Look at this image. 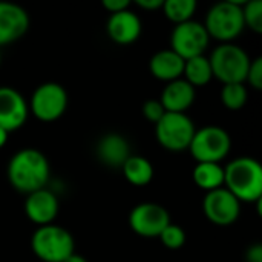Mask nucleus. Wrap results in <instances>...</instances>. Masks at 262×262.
<instances>
[{
  "mask_svg": "<svg viewBox=\"0 0 262 262\" xmlns=\"http://www.w3.org/2000/svg\"><path fill=\"white\" fill-rule=\"evenodd\" d=\"M224 187L239 203H256L262 198V167L258 160L239 157L224 169Z\"/></svg>",
  "mask_w": 262,
  "mask_h": 262,
  "instance_id": "nucleus-2",
  "label": "nucleus"
},
{
  "mask_svg": "<svg viewBox=\"0 0 262 262\" xmlns=\"http://www.w3.org/2000/svg\"><path fill=\"white\" fill-rule=\"evenodd\" d=\"M164 15L175 25L186 23L192 20L195 11H196V2L195 0H166L163 3Z\"/></svg>",
  "mask_w": 262,
  "mask_h": 262,
  "instance_id": "nucleus-22",
  "label": "nucleus"
},
{
  "mask_svg": "<svg viewBox=\"0 0 262 262\" xmlns=\"http://www.w3.org/2000/svg\"><path fill=\"white\" fill-rule=\"evenodd\" d=\"M29 29V15L17 3L0 2V46L20 40Z\"/></svg>",
  "mask_w": 262,
  "mask_h": 262,
  "instance_id": "nucleus-13",
  "label": "nucleus"
},
{
  "mask_svg": "<svg viewBox=\"0 0 262 262\" xmlns=\"http://www.w3.org/2000/svg\"><path fill=\"white\" fill-rule=\"evenodd\" d=\"M210 37L203 23L189 20L181 25H175L170 35V49L180 55L184 61L193 57L204 55Z\"/></svg>",
  "mask_w": 262,
  "mask_h": 262,
  "instance_id": "nucleus-9",
  "label": "nucleus"
},
{
  "mask_svg": "<svg viewBox=\"0 0 262 262\" xmlns=\"http://www.w3.org/2000/svg\"><path fill=\"white\" fill-rule=\"evenodd\" d=\"M246 262H262V246L253 244L246 252Z\"/></svg>",
  "mask_w": 262,
  "mask_h": 262,
  "instance_id": "nucleus-29",
  "label": "nucleus"
},
{
  "mask_svg": "<svg viewBox=\"0 0 262 262\" xmlns=\"http://www.w3.org/2000/svg\"><path fill=\"white\" fill-rule=\"evenodd\" d=\"M158 238L161 239L164 247L169 250H178L186 244V232L180 226L172 224V223L161 232Z\"/></svg>",
  "mask_w": 262,
  "mask_h": 262,
  "instance_id": "nucleus-25",
  "label": "nucleus"
},
{
  "mask_svg": "<svg viewBox=\"0 0 262 262\" xmlns=\"http://www.w3.org/2000/svg\"><path fill=\"white\" fill-rule=\"evenodd\" d=\"M49 175L51 167L48 158L34 147H26L15 152L8 163L9 184L15 190L26 195L46 189Z\"/></svg>",
  "mask_w": 262,
  "mask_h": 262,
  "instance_id": "nucleus-1",
  "label": "nucleus"
},
{
  "mask_svg": "<svg viewBox=\"0 0 262 262\" xmlns=\"http://www.w3.org/2000/svg\"><path fill=\"white\" fill-rule=\"evenodd\" d=\"M58 200L55 193L48 189H40L32 192L25 200V213L29 221L37 224L38 227L54 224V220L58 215Z\"/></svg>",
  "mask_w": 262,
  "mask_h": 262,
  "instance_id": "nucleus-14",
  "label": "nucleus"
},
{
  "mask_svg": "<svg viewBox=\"0 0 262 262\" xmlns=\"http://www.w3.org/2000/svg\"><path fill=\"white\" fill-rule=\"evenodd\" d=\"M209 61L213 77L223 84H232L246 81L252 60L241 46L235 43H221L213 49Z\"/></svg>",
  "mask_w": 262,
  "mask_h": 262,
  "instance_id": "nucleus-5",
  "label": "nucleus"
},
{
  "mask_svg": "<svg viewBox=\"0 0 262 262\" xmlns=\"http://www.w3.org/2000/svg\"><path fill=\"white\" fill-rule=\"evenodd\" d=\"M124 178L135 187L147 186L154 178V166L152 163L140 155H130L126 163L121 166Z\"/></svg>",
  "mask_w": 262,
  "mask_h": 262,
  "instance_id": "nucleus-19",
  "label": "nucleus"
},
{
  "mask_svg": "<svg viewBox=\"0 0 262 262\" xmlns=\"http://www.w3.org/2000/svg\"><path fill=\"white\" fill-rule=\"evenodd\" d=\"M193 183L206 192L221 189L224 187V167L218 163H196Z\"/></svg>",
  "mask_w": 262,
  "mask_h": 262,
  "instance_id": "nucleus-20",
  "label": "nucleus"
},
{
  "mask_svg": "<svg viewBox=\"0 0 262 262\" xmlns=\"http://www.w3.org/2000/svg\"><path fill=\"white\" fill-rule=\"evenodd\" d=\"M0 64H2V52H0Z\"/></svg>",
  "mask_w": 262,
  "mask_h": 262,
  "instance_id": "nucleus-33",
  "label": "nucleus"
},
{
  "mask_svg": "<svg viewBox=\"0 0 262 262\" xmlns=\"http://www.w3.org/2000/svg\"><path fill=\"white\" fill-rule=\"evenodd\" d=\"M143 114L147 121L157 124L161 120V117L166 114V111H164L163 104L160 103V100H149L143 106Z\"/></svg>",
  "mask_w": 262,
  "mask_h": 262,
  "instance_id": "nucleus-27",
  "label": "nucleus"
},
{
  "mask_svg": "<svg viewBox=\"0 0 262 262\" xmlns=\"http://www.w3.org/2000/svg\"><path fill=\"white\" fill-rule=\"evenodd\" d=\"M72 235L57 224L37 227L31 238L32 253L43 262H64L74 252Z\"/></svg>",
  "mask_w": 262,
  "mask_h": 262,
  "instance_id": "nucleus-4",
  "label": "nucleus"
},
{
  "mask_svg": "<svg viewBox=\"0 0 262 262\" xmlns=\"http://www.w3.org/2000/svg\"><path fill=\"white\" fill-rule=\"evenodd\" d=\"M28 115L29 107L25 97L11 86H0V127L8 134L18 130Z\"/></svg>",
  "mask_w": 262,
  "mask_h": 262,
  "instance_id": "nucleus-12",
  "label": "nucleus"
},
{
  "mask_svg": "<svg viewBox=\"0 0 262 262\" xmlns=\"http://www.w3.org/2000/svg\"><path fill=\"white\" fill-rule=\"evenodd\" d=\"M195 97V88L190 86L184 78H178L164 86L160 103L163 104L166 112L186 114V111L193 104Z\"/></svg>",
  "mask_w": 262,
  "mask_h": 262,
  "instance_id": "nucleus-16",
  "label": "nucleus"
},
{
  "mask_svg": "<svg viewBox=\"0 0 262 262\" xmlns=\"http://www.w3.org/2000/svg\"><path fill=\"white\" fill-rule=\"evenodd\" d=\"M221 103L230 109V111H239L247 103V88L244 83H232V84H223L221 89Z\"/></svg>",
  "mask_w": 262,
  "mask_h": 262,
  "instance_id": "nucleus-23",
  "label": "nucleus"
},
{
  "mask_svg": "<svg viewBox=\"0 0 262 262\" xmlns=\"http://www.w3.org/2000/svg\"><path fill=\"white\" fill-rule=\"evenodd\" d=\"M246 81L256 91L262 89V57H256L250 61L249 72L246 77Z\"/></svg>",
  "mask_w": 262,
  "mask_h": 262,
  "instance_id": "nucleus-26",
  "label": "nucleus"
},
{
  "mask_svg": "<svg viewBox=\"0 0 262 262\" xmlns=\"http://www.w3.org/2000/svg\"><path fill=\"white\" fill-rule=\"evenodd\" d=\"M183 77H184V80H186L190 86H193V88L206 86V84L213 78L209 57L200 55V57H193V58L186 60V61H184Z\"/></svg>",
  "mask_w": 262,
  "mask_h": 262,
  "instance_id": "nucleus-21",
  "label": "nucleus"
},
{
  "mask_svg": "<svg viewBox=\"0 0 262 262\" xmlns=\"http://www.w3.org/2000/svg\"><path fill=\"white\" fill-rule=\"evenodd\" d=\"M64 262H88V259H86L84 256L78 255V253H72Z\"/></svg>",
  "mask_w": 262,
  "mask_h": 262,
  "instance_id": "nucleus-31",
  "label": "nucleus"
},
{
  "mask_svg": "<svg viewBox=\"0 0 262 262\" xmlns=\"http://www.w3.org/2000/svg\"><path fill=\"white\" fill-rule=\"evenodd\" d=\"M246 0H226L213 5L203 23L209 37L221 43H233L244 31L243 5Z\"/></svg>",
  "mask_w": 262,
  "mask_h": 262,
  "instance_id": "nucleus-3",
  "label": "nucleus"
},
{
  "mask_svg": "<svg viewBox=\"0 0 262 262\" xmlns=\"http://www.w3.org/2000/svg\"><path fill=\"white\" fill-rule=\"evenodd\" d=\"M244 26L250 28L253 32H262V2L261 0H246L243 5Z\"/></svg>",
  "mask_w": 262,
  "mask_h": 262,
  "instance_id": "nucleus-24",
  "label": "nucleus"
},
{
  "mask_svg": "<svg viewBox=\"0 0 262 262\" xmlns=\"http://www.w3.org/2000/svg\"><path fill=\"white\" fill-rule=\"evenodd\" d=\"M232 140L226 129L206 126L195 130L189 150L196 163H221L230 152Z\"/></svg>",
  "mask_w": 262,
  "mask_h": 262,
  "instance_id": "nucleus-6",
  "label": "nucleus"
},
{
  "mask_svg": "<svg viewBox=\"0 0 262 262\" xmlns=\"http://www.w3.org/2000/svg\"><path fill=\"white\" fill-rule=\"evenodd\" d=\"M28 107L37 120L45 123L55 121L68 109V92L58 83H41L32 92Z\"/></svg>",
  "mask_w": 262,
  "mask_h": 262,
  "instance_id": "nucleus-8",
  "label": "nucleus"
},
{
  "mask_svg": "<svg viewBox=\"0 0 262 262\" xmlns=\"http://www.w3.org/2000/svg\"><path fill=\"white\" fill-rule=\"evenodd\" d=\"M149 71L157 80L170 83L183 77L184 60L180 55H177L172 49H163L150 57Z\"/></svg>",
  "mask_w": 262,
  "mask_h": 262,
  "instance_id": "nucleus-18",
  "label": "nucleus"
},
{
  "mask_svg": "<svg viewBox=\"0 0 262 262\" xmlns=\"http://www.w3.org/2000/svg\"><path fill=\"white\" fill-rule=\"evenodd\" d=\"M130 155L129 143L120 134H106L97 144L98 160L109 167H121Z\"/></svg>",
  "mask_w": 262,
  "mask_h": 262,
  "instance_id": "nucleus-17",
  "label": "nucleus"
},
{
  "mask_svg": "<svg viewBox=\"0 0 262 262\" xmlns=\"http://www.w3.org/2000/svg\"><path fill=\"white\" fill-rule=\"evenodd\" d=\"M170 224V215L166 207L155 203L137 204L129 215V226L138 236L158 238Z\"/></svg>",
  "mask_w": 262,
  "mask_h": 262,
  "instance_id": "nucleus-10",
  "label": "nucleus"
},
{
  "mask_svg": "<svg viewBox=\"0 0 262 262\" xmlns=\"http://www.w3.org/2000/svg\"><path fill=\"white\" fill-rule=\"evenodd\" d=\"M6 141H8V132L0 127V149L6 144Z\"/></svg>",
  "mask_w": 262,
  "mask_h": 262,
  "instance_id": "nucleus-32",
  "label": "nucleus"
},
{
  "mask_svg": "<svg viewBox=\"0 0 262 262\" xmlns=\"http://www.w3.org/2000/svg\"><path fill=\"white\" fill-rule=\"evenodd\" d=\"M195 124L186 114L166 112L155 124V135L161 147L170 152L189 150L195 135Z\"/></svg>",
  "mask_w": 262,
  "mask_h": 262,
  "instance_id": "nucleus-7",
  "label": "nucleus"
},
{
  "mask_svg": "<svg viewBox=\"0 0 262 262\" xmlns=\"http://www.w3.org/2000/svg\"><path fill=\"white\" fill-rule=\"evenodd\" d=\"M203 210L206 218L221 227L235 224L241 215V203L226 189H216L207 192L203 201Z\"/></svg>",
  "mask_w": 262,
  "mask_h": 262,
  "instance_id": "nucleus-11",
  "label": "nucleus"
},
{
  "mask_svg": "<svg viewBox=\"0 0 262 262\" xmlns=\"http://www.w3.org/2000/svg\"><path fill=\"white\" fill-rule=\"evenodd\" d=\"M101 5H103V8H104L106 11H109L111 14H117V12H121V11L129 9L130 2H129V0H103Z\"/></svg>",
  "mask_w": 262,
  "mask_h": 262,
  "instance_id": "nucleus-28",
  "label": "nucleus"
},
{
  "mask_svg": "<svg viewBox=\"0 0 262 262\" xmlns=\"http://www.w3.org/2000/svg\"><path fill=\"white\" fill-rule=\"evenodd\" d=\"M141 18L138 17L137 12L126 9L117 14H111L106 31L109 38L117 43V45H130L137 41L141 35Z\"/></svg>",
  "mask_w": 262,
  "mask_h": 262,
  "instance_id": "nucleus-15",
  "label": "nucleus"
},
{
  "mask_svg": "<svg viewBox=\"0 0 262 262\" xmlns=\"http://www.w3.org/2000/svg\"><path fill=\"white\" fill-rule=\"evenodd\" d=\"M164 0H137L135 5L140 6L144 11H157L163 8Z\"/></svg>",
  "mask_w": 262,
  "mask_h": 262,
  "instance_id": "nucleus-30",
  "label": "nucleus"
}]
</instances>
